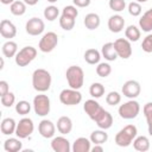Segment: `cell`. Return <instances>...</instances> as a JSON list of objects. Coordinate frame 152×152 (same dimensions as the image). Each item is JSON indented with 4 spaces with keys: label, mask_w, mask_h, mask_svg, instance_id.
Returning a JSON list of instances; mask_svg holds the SVG:
<instances>
[{
    "label": "cell",
    "mask_w": 152,
    "mask_h": 152,
    "mask_svg": "<svg viewBox=\"0 0 152 152\" xmlns=\"http://www.w3.org/2000/svg\"><path fill=\"white\" fill-rule=\"evenodd\" d=\"M51 82H52V78H51V74L45 70V69H36L32 74V86H33V89L39 91V93H44L46 90L50 89L51 87Z\"/></svg>",
    "instance_id": "1"
},
{
    "label": "cell",
    "mask_w": 152,
    "mask_h": 152,
    "mask_svg": "<svg viewBox=\"0 0 152 152\" xmlns=\"http://www.w3.org/2000/svg\"><path fill=\"white\" fill-rule=\"evenodd\" d=\"M138 134V129L134 125H127L121 128L115 135V144L120 147L129 146Z\"/></svg>",
    "instance_id": "2"
},
{
    "label": "cell",
    "mask_w": 152,
    "mask_h": 152,
    "mask_svg": "<svg viewBox=\"0 0 152 152\" xmlns=\"http://www.w3.org/2000/svg\"><path fill=\"white\" fill-rule=\"evenodd\" d=\"M65 77L68 81V84L72 89H80L83 86L84 82V72L81 66L78 65H70L65 71Z\"/></svg>",
    "instance_id": "3"
},
{
    "label": "cell",
    "mask_w": 152,
    "mask_h": 152,
    "mask_svg": "<svg viewBox=\"0 0 152 152\" xmlns=\"http://www.w3.org/2000/svg\"><path fill=\"white\" fill-rule=\"evenodd\" d=\"M139 112H140V104L134 99H131L129 101L125 102L119 107V115L125 120H131L137 118Z\"/></svg>",
    "instance_id": "4"
},
{
    "label": "cell",
    "mask_w": 152,
    "mask_h": 152,
    "mask_svg": "<svg viewBox=\"0 0 152 152\" xmlns=\"http://www.w3.org/2000/svg\"><path fill=\"white\" fill-rule=\"evenodd\" d=\"M37 57V50L33 46H24L20 49L15 55V64L19 66H26L28 65L34 58Z\"/></svg>",
    "instance_id": "5"
},
{
    "label": "cell",
    "mask_w": 152,
    "mask_h": 152,
    "mask_svg": "<svg viewBox=\"0 0 152 152\" xmlns=\"http://www.w3.org/2000/svg\"><path fill=\"white\" fill-rule=\"evenodd\" d=\"M50 99L48 95L38 94L33 97V110L38 116H45L50 113Z\"/></svg>",
    "instance_id": "6"
},
{
    "label": "cell",
    "mask_w": 152,
    "mask_h": 152,
    "mask_svg": "<svg viewBox=\"0 0 152 152\" xmlns=\"http://www.w3.org/2000/svg\"><path fill=\"white\" fill-rule=\"evenodd\" d=\"M59 101L65 106H75L82 101V94L77 89H63L59 93Z\"/></svg>",
    "instance_id": "7"
},
{
    "label": "cell",
    "mask_w": 152,
    "mask_h": 152,
    "mask_svg": "<svg viewBox=\"0 0 152 152\" xmlns=\"http://www.w3.org/2000/svg\"><path fill=\"white\" fill-rule=\"evenodd\" d=\"M57 44H58V36L55 32L50 31L43 34V37L39 40L38 48L42 52L48 53V52H51L57 46Z\"/></svg>",
    "instance_id": "8"
},
{
    "label": "cell",
    "mask_w": 152,
    "mask_h": 152,
    "mask_svg": "<svg viewBox=\"0 0 152 152\" xmlns=\"http://www.w3.org/2000/svg\"><path fill=\"white\" fill-rule=\"evenodd\" d=\"M34 129V125L33 121L30 118H23L21 120H19V122L17 124V128H15V135L19 139H25L27 137H30L33 133Z\"/></svg>",
    "instance_id": "9"
},
{
    "label": "cell",
    "mask_w": 152,
    "mask_h": 152,
    "mask_svg": "<svg viewBox=\"0 0 152 152\" xmlns=\"http://www.w3.org/2000/svg\"><path fill=\"white\" fill-rule=\"evenodd\" d=\"M114 48L118 53V57L122 59H127L132 55V45L127 38H118L114 42Z\"/></svg>",
    "instance_id": "10"
},
{
    "label": "cell",
    "mask_w": 152,
    "mask_h": 152,
    "mask_svg": "<svg viewBox=\"0 0 152 152\" xmlns=\"http://www.w3.org/2000/svg\"><path fill=\"white\" fill-rule=\"evenodd\" d=\"M121 91H122V95L128 97V99H135L140 95V91H141V87H140V83L135 80H128L124 83L122 88H121Z\"/></svg>",
    "instance_id": "11"
},
{
    "label": "cell",
    "mask_w": 152,
    "mask_h": 152,
    "mask_svg": "<svg viewBox=\"0 0 152 152\" xmlns=\"http://www.w3.org/2000/svg\"><path fill=\"white\" fill-rule=\"evenodd\" d=\"M44 28H45V24L38 17H33V18L28 19L25 25V30H26L27 34H30V36H39L43 33Z\"/></svg>",
    "instance_id": "12"
},
{
    "label": "cell",
    "mask_w": 152,
    "mask_h": 152,
    "mask_svg": "<svg viewBox=\"0 0 152 152\" xmlns=\"http://www.w3.org/2000/svg\"><path fill=\"white\" fill-rule=\"evenodd\" d=\"M83 109H84L86 114H87L93 121H95V120L99 118V115L104 110V108H102V107L100 106V103H99L97 101L93 100V99L87 100V101L84 102Z\"/></svg>",
    "instance_id": "13"
},
{
    "label": "cell",
    "mask_w": 152,
    "mask_h": 152,
    "mask_svg": "<svg viewBox=\"0 0 152 152\" xmlns=\"http://www.w3.org/2000/svg\"><path fill=\"white\" fill-rule=\"evenodd\" d=\"M38 132L39 134L43 137V138H52L55 135V132H56V127L53 125V122L51 120H48V119H43L39 125H38Z\"/></svg>",
    "instance_id": "14"
},
{
    "label": "cell",
    "mask_w": 152,
    "mask_h": 152,
    "mask_svg": "<svg viewBox=\"0 0 152 152\" xmlns=\"http://www.w3.org/2000/svg\"><path fill=\"white\" fill-rule=\"evenodd\" d=\"M0 34L6 39L14 38L15 34H17L15 25L8 19H2L1 23H0Z\"/></svg>",
    "instance_id": "15"
},
{
    "label": "cell",
    "mask_w": 152,
    "mask_h": 152,
    "mask_svg": "<svg viewBox=\"0 0 152 152\" xmlns=\"http://www.w3.org/2000/svg\"><path fill=\"white\" fill-rule=\"evenodd\" d=\"M51 148L55 152H69L71 150L70 142L64 137H55L51 141Z\"/></svg>",
    "instance_id": "16"
},
{
    "label": "cell",
    "mask_w": 152,
    "mask_h": 152,
    "mask_svg": "<svg viewBox=\"0 0 152 152\" xmlns=\"http://www.w3.org/2000/svg\"><path fill=\"white\" fill-rule=\"evenodd\" d=\"M125 19L120 14H114L108 19V28L113 33H119L124 30Z\"/></svg>",
    "instance_id": "17"
},
{
    "label": "cell",
    "mask_w": 152,
    "mask_h": 152,
    "mask_svg": "<svg viewBox=\"0 0 152 152\" xmlns=\"http://www.w3.org/2000/svg\"><path fill=\"white\" fill-rule=\"evenodd\" d=\"M95 122L99 126V128H102V129L106 131V129H108V128L112 127V125H113V116H112V114L108 110L104 109L99 115V118L95 120Z\"/></svg>",
    "instance_id": "18"
},
{
    "label": "cell",
    "mask_w": 152,
    "mask_h": 152,
    "mask_svg": "<svg viewBox=\"0 0 152 152\" xmlns=\"http://www.w3.org/2000/svg\"><path fill=\"white\" fill-rule=\"evenodd\" d=\"M90 144H91L90 139H87L84 137H80L74 141L71 150L74 152H89L91 148Z\"/></svg>",
    "instance_id": "19"
},
{
    "label": "cell",
    "mask_w": 152,
    "mask_h": 152,
    "mask_svg": "<svg viewBox=\"0 0 152 152\" xmlns=\"http://www.w3.org/2000/svg\"><path fill=\"white\" fill-rule=\"evenodd\" d=\"M101 55L104 59L109 61V62H113L118 58V53L115 51V48H114V43H106L102 45V49H101Z\"/></svg>",
    "instance_id": "20"
},
{
    "label": "cell",
    "mask_w": 152,
    "mask_h": 152,
    "mask_svg": "<svg viewBox=\"0 0 152 152\" xmlns=\"http://www.w3.org/2000/svg\"><path fill=\"white\" fill-rule=\"evenodd\" d=\"M57 129L61 134H69L72 129V121L69 116H61L57 120Z\"/></svg>",
    "instance_id": "21"
},
{
    "label": "cell",
    "mask_w": 152,
    "mask_h": 152,
    "mask_svg": "<svg viewBox=\"0 0 152 152\" xmlns=\"http://www.w3.org/2000/svg\"><path fill=\"white\" fill-rule=\"evenodd\" d=\"M139 26L144 32L152 31V7L148 11H146L139 19Z\"/></svg>",
    "instance_id": "22"
},
{
    "label": "cell",
    "mask_w": 152,
    "mask_h": 152,
    "mask_svg": "<svg viewBox=\"0 0 152 152\" xmlns=\"http://www.w3.org/2000/svg\"><path fill=\"white\" fill-rule=\"evenodd\" d=\"M150 140L145 135H139V137H135V139L133 140V147L139 151V152H146L150 150Z\"/></svg>",
    "instance_id": "23"
},
{
    "label": "cell",
    "mask_w": 152,
    "mask_h": 152,
    "mask_svg": "<svg viewBox=\"0 0 152 152\" xmlns=\"http://www.w3.org/2000/svg\"><path fill=\"white\" fill-rule=\"evenodd\" d=\"M15 128H17V124L14 121V119L12 118H5L1 121V133L5 135H11L13 133H15Z\"/></svg>",
    "instance_id": "24"
},
{
    "label": "cell",
    "mask_w": 152,
    "mask_h": 152,
    "mask_svg": "<svg viewBox=\"0 0 152 152\" xmlns=\"http://www.w3.org/2000/svg\"><path fill=\"white\" fill-rule=\"evenodd\" d=\"M84 26L88 28V30H95L100 26V17L99 14L96 13H88L86 17H84Z\"/></svg>",
    "instance_id": "25"
},
{
    "label": "cell",
    "mask_w": 152,
    "mask_h": 152,
    "mask_svg": "<svg viewBox=\"0 0 152 152\" xmlns=\"http://www.w3.org/2000/svg\"><path fill=\"white\" fill-rule=\"evenodd\" d=\"M4 148L6 152H18L23 148V142L17 138H10L5 140Z\"/></svg>",
    "instance_id": "26"
},
{
    "label": "cell",
    "mask_w": 152,
    "mask_h": 152,
    "mask_svg": "<svg viewBox=\"0 0 152 152\" xmlns=\"http://www.w3.org/2000/svg\"><path fill=\"white\" fill-rule=\"evenodd\" d=\"M1 50H2V53H4L5 57H7V58L15 57V55H17V52H18V45H17L15 42H13V40L10 39V40H7L6 43H4Z\"/></svg>",
    "instance_id": "27"
},
{
    "label": "cell",
    "mask_w": 152,
    "mask_h": 152,
    "mask_svg": "<svg viewBox=\"0 0 152 152\" xmlns=\"http://www.w3.org/2000/svg\"><path fill=\"white\" fill-rule=\"evenodd\" d=\"M89 139H90V141L93 144H100V145H102V144H104L108 140V134L104 132V129L100 128V129H96V131L91 132Z\"/></svg>",
    "instance_id": "28"
},
{
    "label": "cell",
    "mask_w": 152,
    "mask_h": 152,
    "mask_svg": "<svg viewBox=\"0 0 152 152\" xmlns=\"http://www.w3.org/2000/svg\"><path fill=\"white\" fill-rule=\"evenodd\" d=\"M101 58V53L96 50V49H88L84 52V61L88 64H99Z\"/></svg>",
    "instance_id": "29"
},
{
    "label": "cell",
    "mask_w": 152,
    "mask_h": 152,
    "mask_svg": "<svg viewBox=\"0 0 152 152\" xmlns=\"http://www.w3.org/2000/svg\"><path fill=\"white\" fill-rule=\"evenodd\" d=\"M10 11L13 15H23L25 12H26V4L24 1H18L15 0L13 4L10 5Z\"/></svg>",
    "instance_id": "30"
},
{
    "label": "cell",
    "mask_w": 152,
    "mask_h": 152,
    "mask_svg": "<svg viewBox=\"0 0 152 152\" xmlns=\"http://www.w3.org/2000/svg\"><path fill=\"white\" fill-rule=\"evenodd\" d=\"M125 36L129 42H138L140 38V30L135 25H129L125 30Z\"/></svg>",
    "instance_id": "31"
},
{
    "label": "cell",
    "mask_w": 152,
    "mask_h": 152,
    "mask_svg": "<svg viewBox=\"0 0 152 152\" xmlns=\"http://www.w3.org/2000/svg\"><path fill=\"white\" fill-rule=\"evenodd\" d=\"M89 94L95 99H100L104 94V86L102 83L94 82L89 88Z\"/></svg>",
    "instance_id": "32"
},
{
    "label": "cell",
    "mask_w": 152,
    "mask_h": 152,
    "mask_svg": "<svg viewBox=\"0 0 152 152\" xmlns=\"http://www.w3.org/2000/svg\"><path fill=\"white\" fill-rule=\"evenodd\" d=\"M142 112H144V115H145L146 121H147L148 133H150V135H152V102H147L144 106Z\"/></svg>",
    "instance_id": "33"
},
{
    "label": "cell",
    "mask_w": 152,
    "mask_h": 152,
    "mask_svg": "<svg viewBox=\"0 0 152 152\" xmlns=\"http://www.w3.org/2000/svg\"><path fill=\"white\" fill-rule=\"evenodd\" d=\"M75 18H71V17H66V15H61V18H59V25H61V27L63 28V30H65V31H70V30H72L74 28V26H75Z\"/></svg>",
    "instance_id": "34"
},
{
    "label": "cell",
    "mask_w": 152,
    "mask_h": 152,
    "mask_svg": "<svg viewBox=\"0 0 152 152\" xmlns=\"http://www.w3.org/2000/svg\"><path fill=\"white\" fill-rule=\"evenodd\" d=\"M58 14H59V10L53 5H50L44 10V18L48 19L49 21H53L55 19H57Z\"/></svg>",
    "instance_id": "35"
},
{
    "label": "cell",
    "mask_w": 152,
    "mask_h": 152,
    "mask_svg": "<svg viewBox=\"0 0 152 152\" xmlns=\"http://www.w3.org/2000/svg\"><path fill=\"white\" fill-rule=\"evenodd\" d=\"M31 110V104L28 101H25V100H21V101H18L17 104H15V112L20 115H26L28 114Z\"/></svg>",
    "instance_id": "36"
},
{
    "label": "cell",
    "mask_w": 152,
    "mask_h": 152,
    "mask_svg": "<svg viewBox=\"0 0 152 152\" xmlns=\"http://www.w3.org/2000/svg\"><path fill=\"white\" fill-rule=\"evenodd\" d=\"M110 72H112V66L108 64V63H99L97 64V66H96V74H97V76H100V77H107V76H109L110 75Z\"/></svg>",
    "instance_id": "37"
},
{
    "label": "cell",
    "mask_w": 152,
    "mask_h": 152,
    "mask_svg": "<svg viewBox=\"0 0 152 152\" xmlns=\"http://www.w3.org/2000/svg\"><path fill=\"white\" fill-rule=\"evenodd\" d=\"M121 101V95L118 91H109L106 96V102L109 106H116Z\"/></svg>",
    "instance_id": "38"
},
{
    "label": "cell",
    "mask_w": 152,
    "mask_h": 152,
    "mask_svg": "<svg viewBox=\"0 0 152 152\" xmlns=\"http://www.w3.org/2000/svg\"><path fill=\"white\" fill-rule=\"evenodd\" d=\"M0 100H1V104L4 107H7L8 108V107H12L14 104V102H15V95L13 93L8 91L7 94L0 96Z\"/></svg>",
    "instance_id": "39"
},
{
    "label": "cell",
    "mask_w": 152,
    "mask_h": 152,
    "mask_svg": "<svg viewBox=\"0 0 152 152\" xmlns=\"http://www.w3.org/2000/svg\"><path fill=\"white\" fill-rule=\"evenodd\" d=\"M108 5H109V8L114 12H121L126 7L125 0H109Z\"/></svg>",
    "instance_id": "40"
},
{
    "label": "cell",
    "mask_w": 152,
    "mask_h": 152,
    "mask_svg": "<svg viewBox=\"0 0 152 152\" xmlns=\"http://www.w3.org/2000/svg\"><path fill=\"white\" fill-rule=\"evenodd\" d=\"M142 12V8H141V5L137 1H132L128 4V13L133 17H138L140 15Z\"/></svg>",
    "instance_id": "41"
},
{
    "label": "cell",
    "mask_w": 152,
    "mask_h": 152,
    "mask_svg": "<svg viewBox=\"0 0 152 152\" xmlns=\"http://www.w3.org/2000/svg\"><path fill=\"white\" fill-rule=\"evenodd\" d=\"M62 14L63 15H66V17H71V18H77L78 15V10L76 8V6H72V5H69V6H65L62 11Z\"/></svg>",
    "instance_id": "42"
},
{
    "label": "cell",
    "mask_w": 152,
    "mask_h": 152,
    "mask_svg": "<svg viewBox=\"0 0 152 152\" xmlns=\"http://www.w3.org/2000/svg\"><path fill=\"white\" fill-rule=\"evenodd\" d=\"M141 48H142V50H144L145 52H147V53L152 52V33H151V34H147V36L144 38V40H142V43H141Z\"/></svg>",
    "instance_id": "43"
},
{
    "label": "cell",
    "mask_w": 152,
    "mask_h": 152,
    "mask_svg": "<svg viewBox=\"0 0 152 152\" xmlns=\"http://www.w3.org/2000/svg\"><path fill=\"white\" fill-rule=\"evenodd\" d=\"M10 91V87H8V83L6 81H0V96L7 94Z\"/></svg>",
    "instance_id": "44"
},
{
    "label": "cell",
    "mask_w": 152,
    "mask_h": 152,
    "mask_svg": "<svg viewBox=\"0 0 152 152\" xmlns=\"http://www.w3.org/2000/svg\"><path fill=\"white\" fill-rule=\"evenodd\" d=\"M76 7H88L90 5V0H72Z\"/></svg>",
    "instance_id": "45"
},
{
    "label": "cell",
    "mask_w": 152,
    "mask_h": 152,
    "mask_svg": "<svg viewBox=\"0 0 152 152\" xmlns=\"http://www.w3.org/2000/svg\"><path fill=\"white\" fill-rule=\"evenodd\" d=\"M90 151L91 152H102L103 151V147L100 144H94V147H91Z\"/></svg>",
    "instance_id": "46"
},
{
    "label": "cell",
    "mask_w": 152,
    "mask_h": 152,
    "mask_svg": "<svg viewBox=\"0 0 152 152\" xmlns=\"http://www.w3.org/2000/svg\"><path fill=\"white\" fill-rule=\"evenodd\" d=\"M38 1L39 0H24V2L26 5H28V6H34L36 4H38Z\"/></svg>",
    "instance_id": "47"
},
{
    "label": "cell",
    "mask_w": 152,
    "mask_h": 152,
    "mask_svg": "<svg viewBox=\"0 0 152 152\" xmlns=\"http://www.w3.org/2000/svg\"><path fill=\"white\" fill-rule=\"evenodd\" d=\"M1 1V4H4V5H11V4H13L15 0H0Z\"/></svg>",
    "instance_id": "48"
},
{
    "label": "cell",
    "mask_w": 152,
    "mask_h": 152,
    "mask_svg": "<svg viewBox=\"0 0 152 152\" xmlns=\"http://www.w3.org/2000/svg\"><path fill=\"white\" fill-rule=\"evenodd\" d=\"M4 65H5V62H4V58H1V66H0V69H4Z\"/></svg>",
    "instance_id": "49"
},
{
    "label": "cell",
    "mask_w": 152,
    "mask_h": 152,
    "mask_svg": "<svg viewBox=\"0 0 152 152\" xmlns=\"http://www.w3.org/2000/svg\"><path fill=\"white\" fill-rule=\"evenodd\" d=\"M137 2H139V4H141V2H146L147 0H135Z\"/></svg>",
    "instance_id": "50"
},
{
    "label": "cell",
    "mask_w": 152,
    "mask_h": 152,
    "mask_svg": "<svg viewBox=\"0 0 152 152\" xmlns=\"http://www.w3.org/2000/svg\"><path fill=\"white\" fill-rule=\"evenodd\" d=\"M48 1H49L50 4H55V2H57L58 0H48Z\"/></svg>",
    "instance_id": "51"
}]
</instances>
